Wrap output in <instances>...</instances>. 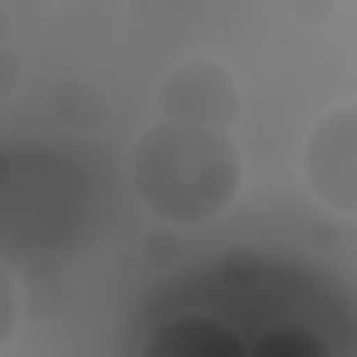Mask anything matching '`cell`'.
I'll list each match as a JSON object with an SVG mask.
<instances>
[{"mask_svg": "<svg viewBox=\"0 0 357 357\" xmlns=\"http://www.w3.org/2000/svg\"><path fill=\"white\" fill-rule=\"evenodd\" d=\"M156 117L178 128L234 134V123L245 117V78L223 56H178L156 78Z\"/></svg>", "mask_w": 357, "mask_h": 357, "instance_id": "7a4b0ae2", "label": "cell"}, {"mask_svg": "<svg viewBox=\"0 0 357 357\" xmlns=\"http://www.w3.org/2000/svg\"><path fill=\"white\" fill-rule=\"evenodd\" d=\"M17 324H22V290H17V273L0 262V351L11 346Z\"/></svg>", "mask_w": 357, "mask_h": 357, "instance_id": "277c9868", "label": "cell"}, {"mask_svg": "<svg viewBox=\"0 0 357 357\" xmlns=\"http://www.w3.org/2000/svg\"><path fill=\"white\" fill-rule=\"evenodd\" d=\"M128 178L151 218L212 223L245 190V151L234 145V134L178 128V123L156 117L128 151Z\"/></svg>", "mask_w": 357, "mask_h": 357, "instance_id": "6da1fadb", "label": "cell"}, {"mask_svg": "<svg viewBox=\"0 0 357 357\" xmlns=\"http://www.w3.org/2000/svg\"><path fill=\"white\" fill-rule=\"evenodd\" d=\"M301 184L335 218H357V100H335L301 134Z\"/></svg>", "mask_w": 357, "mask_h": 357, "instance_id": "3957f363", "label": "cell"}]
</instances>
